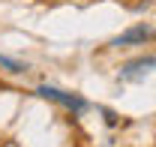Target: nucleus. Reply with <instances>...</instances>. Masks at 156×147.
<instances>
[{
	"mask_svg": "<svg viewBox=\"0 0 156 147\" xmlns=\"http://www.w3.org/2000/svg\"><path fill=\"white\" fill-rule=\"evenodd\" d=\"M144 39H156V30H153V27L138 24V27H129L126 33H120L111 45H114V48H123V45H138V42H144Z\"/></svg>",
	"mask_w": 156,
	"mask_h": 147,
	"instance_id": "2",
	"label": "nucleus"
},
{
	"mask_svg": "<svg viewBox=\"0 0 156 147\" xmlns=\"http://www.w3.org/2000/svg\"><path fill=\"white\" fill-rule=\"evenodd\" d=\"M0 63H3V66H9L12 72H21V69H24L21 63H15V60H9V57H0Z\"/></svg>",
	"mask_w": 156,
	"mask_h": 147,
	"instance_id": "4",
	"label": "nucleus"
},
{
	"mask_svg": "<svg viewBox=\"0 0 156 147\" xmlns=\"http://www.w3.org/2000/svg\"><path fill=\"white\" fill-rule=\"evenodd\" d=\"M150 66H156V57H144V60H132L123 66V78H138L141 72H147Z\"/></svg>",
	"mask_w": 156,
	"mask_h": 147,
	"instance_id": "3",
	"label": "nucleus"
},
{
	"mask_svg": "<svg viewBox=\"0 0 156 147\" xmlns=\"http://www.w3.org/2000/svg\"><path fill=\"white\" fill-rule=\"evenodd\" d=\"M39 96H45V99H54V102H60V105H66L69 111H84L87 108V102L81 99V96H72V93H63L57 90V87H39Z\"/></svg>",
	"mask_w": 156,
	"mask_h": 147,
	"instance_id": "1",
	"label": "nucleus"
}]
</instances>
